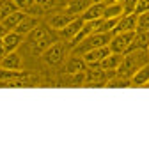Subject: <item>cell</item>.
<instances>
[{
  "label": "cell",
  "instance_id": "6da1fadb",
  "mask_svg": "<svg viewBox=\"0 0 149 147\" xmlns=\"http://www.w3.org/2000/svg\"><path fill=\"white\" fill-rule=\"evenodd\" d=\"M147 62H149V53H147V50H130V51L124 53L123 62L117 67L116 75L124 76V78H132L135 73L144 64H147Z\"/></svg>",
  "mask_w": 149,
  "mask_h": 147
},
{
  "label": "cell",
  "instance_id": "7a4b0ae2",
  "mask_svg": "<svg viewBox=\"0 0 149 147\" xmlns=\"http://www.w3.org/2000/svg\"><path fill=\"white\" fill-rule=\"evenodd\" d=\"M112 39V32H92L87 37H84L80 43H77L74 46H71V53L74 55H84L89 50H94L100 46H107Z\"/></svg>",
  "mask_w": 149,
  "mask_h": 147
},
{
  "label": "cell",
  "instance_id": "3957f363",
  "mask_svg": "<svg viewBox=\"0 0 149 147\" xmlns=\"http://www.w3.org/2000/svg\"><path fill=\"white\" fill-rule=\"evenodd\" d=\"M41 59L46 66L50 67H59L64 64V60L68 59V43L66 41H55L50 48H46L41 55Z\"/></svg>",
  "mask_w": 149,
  "mask_h": 147
},
{
  "label": "cell",
  "instance_id": "277c9868",
  "mask_svg": "<svg viewBox=\"0 0 149 147\" xmlns=\"http://www.w3.org/2000/svg\"><path fill=\"white\" fill-rule=\"evenodd\" d=\"M133 35H135V32H117V34H112V39L108 43L110 51H114V53H126L130 50L132 41H133Z\"/></svg>",
  "mask_w": 149,
  "mask_h": 147
},
{
  "label": "cell",
  "instance_id": "5b68a950",
  "mask_svg": "<svg viewBox=\"0 0 149 147\" xmlns=\"http://www.w3.org/2000/svg\"><path fill=\"white\" fill-rule=\"evenodd\" d=\"M74 18H77V16L66 12L64 9H57V11L46 14V25L52 27L53 30H61V28H64L69 21H73Z\"/></svg>",
  "mask_w": 149,
  "mask_h": 147
},
{
  "label": "cell",
  "instance_id": "8992f818",
  "mask_svg": "<svg viewBox=\"0 0 149 147\" xmlns=\"http://www.w3.org/2000/svg\"><path fill=\"white\" fill-rule=\"evenodd\" d=\"M84 18L82 16H77V18H74V20L73 21H69L64 28H61V30H57V34H59V39L61 41H66L68 44L74 39V37H77V34L82 30V27H84Z\"/></svg>",
  "mask_w": 149,
  "mask_h": 147
},
{
  "label": "cell",
  "instance_id": "52a82bcc",
  "mask_svg": "<svg viewBox=\"0 0 149 147\" xmlns=\"http://www.w3.org/2000/svg\"><path fill=\"white\" fill-rule=\"evenodd\" d=\"M87 69V64L82 55L69 53V57L64 60V73L66 75H74V73H82Z\"/></svg>",
  "mask_w": 149,
  "mask_h": 147
},
{
  "label": "cell",
  "instance_id": "ba28073f",
  "mask_svg": "<svg viewBox=\"0 0 149 147\" xmlns=\"http://www.w3.org/2000/svg\"><path fill=\"white\" fill-rule=\"evenodd\" d=\"M0 67L4 69H13V71H20L23 67V59L18 50L14 51H7L2 59H0Z\"/></svg>",
  "mask_w": 149,
  "mask_h": 147
},
{
  "label": "cell",
  "instance_id": "9c48e42d",
  "mask_svg": "<svg viewBox=\"0 0 149 147\" xmlns=\"http://www.w3.org/2000/svg\"><path fill=\"white\" fill-rule=\"evenodd\" d=\"M110 53V48L108 44L107 46H100V48H94V50H89L87 53H84L82 57L85 60L87 66H100V62Z\"/></svg>",
  "mask_w": 149,
  "mask_h": 147
},
{
  "label": "cell",
  "instance_id": "30bf717a",
  "mask_svg": "<svg viewBox=\"0 0 149 147\" xmlns=\"http://www.w3.org/2000/svg\"><path fill=\"white\" fill-rule=\"evenodd\" d=\"M135 30H137V14L130 12V14H123L117 20L114 34H117V32H135Z\"/></svg>",
  "mask_w": 149,
  "mask_h": 147
},
{
  "label": "cell",
  "instance_id": "8fae6325",
  "mask_svg": "<svg viewBox=\"0 0 149 147\" xmlns=\"http://www.w3.org/2000/svg\"><path fill=\"white\" fill-rule=\"evenodd\" d=\"M23 43H25V35L18 34L16 30L7 32V34L4 35V37H2V44H4L6 53H7V51H14V50H18V48H20Z\"/></svg>",
  "mask_w": 149,
  "mask_h": 147
},
{
  "label": "cell",
  "instance_id": "7c38bea8",
  "mask_svg": "<svg viewBox=\"0 0 149 147\" xmlns=\"http://www.w3.org/2000/svg\"><path fill=\"white\" fill-rule=\"evenodd\" d=\"M39 23H41V20H39L37 16H32V14H27V12H25V16L22 18V21L18 23V27H16L14 30H16L18 34H22V35H27L29 32H32Z\"/></svg>",
  "mask_w": 149,
  "mask_h": 147
},
{
  "label": "cell",
  "instance_id": "4fadbf2b",
  "mask_svg": "<svg viewBox=\"0 0 149 147\" xmlns=\"http://www.w3.org/2000/svg\"><path fill=\"white\" fill-rule=\"evenodd\" d=\"M92 4V0H66L64 11L73 16H82V12Z\"/></svg>",
  "mask_w": 149,
  "mask_h": 147
},
{
  "label": "cell",
  "instance_id": "5bb4252c",
  "mask_svg": "<svg viewBox=\"0 0 149 147\" xmlns=\"http://www.w3.org/2000/svg\"><path fill=\"white\" fill-rule=\"evenodd\" d=\"M123 57H124V53H114V51H110L107 57L100 62V67H103L107 71H117V67L123 62Z\"/></svg>",
  "mask_w": 149,
  "mask_h": 147
},
{
  "label": "cell",
  "instance_id": "9a60e30c",
  "mask_svg": "<svg viewBox=\"0 0 149 147\" xmlns=\"http://www.w3.org/2000/svg\"><path fill=\"white\" fill-rule=\"evenodd\" d=\"M147 48H149V30H135L130 50H147Z\"/></svg>",
  "mask_w": 149,
  "mask_h": 147
},
{
  "label": "cell",
  "instance_id": "2e32d148",
  "mask_svg": "<svg viewBox=\"0 0 149 147\" xmlns=\"http://www.w3.org/2000/svg\"><path fill=\"white\" fill-rule=\"evenodd\" d=\"M103 11H105V4H94V2H92V4L82 12V18H84V21L100 20V18H103Z\"/></svg>",
  "mask_w": 149,
  "mask_h": 147
},
{
  "label": "cell",
  "instance_id": "e0dca14e",
  "mask_svg": "<svg viewBox=\"0 0 149 147\" xmlns=\"http://www.w3.org/2000/svg\"><path fill=\"white\" fill-rule=\"evenodd\" d=\"M130 80H132V87H146V83L149 82V62L144 64Z\"/></svg>",
  "mask_w": 149,
  "mask_h": 147
},
{
  "label": "cell",
  "instance_id": "ac0fdd59",
  "mask_svg": "<svg viewBox=\"0 0 149 147\" xmlns=\"http://www.w3.org/2000/svg\"><path fill=\"white\" fill-rule=\"evenodd\" d=\"M124 14L123 4L117 0H110L105 4V11H103V18H121Z\"/></svg>",
  "mask_w": 149,
  "mask_h": 147
},
{
  "label": "cell",
  "instance_id": "d6986e66",
  "mask_svg": "<svg viewBox=\"0 0 149 147\" xmlns=\"http://www.w3.org/2000/svg\"><path fill=\"white\" fill-rule=\"evenodd\" d=\"M23 16H25L23 11H14V12H11L9 16H6L0 23H2L7 30H14V28L18 27V23L22 21V18H23Z\"/></svg>",
  "mask_w": 149,
  "mask_h": 147
},
{
  "label": "cell",
  "instance_id": "ffe728a7",
  "mask_svg": "<svg viewBox=\"0 0 149 147\" xmlns=\"http://www.w3.org/2000/svg\"><path fill=\"white\" fill-rule=\"evenodd\" d=\"M105 87H110V89H124V87H132V80H130V78H124V76H119V75H114L112 78L107 80Z\"/></svg>",
  "mask_w": 149,
  "mask_h": 147
},
{
  "label": "cell",
  "instance_id": "44dd1931",
  "mask_svg": "<svg viewBox=\"0 0 149 147\" xmlns=\"http://www.w3.org/2000/svg\"><path fill=\"white\" fill-rule=\"evenodd\" d=\"M137 30H149V11L137 14Z\"/></svg>",
  "mask_w": 149,
  "mask_h": 147
},
{
  "label": "cell",
  "instance_id": "7402d4cb",
  "mask_svg": "<svg viewBox=\"0 0 149 147\" xmlns=\"http://www.w3.org/2000/svg\"><path fill=\"white\" fill-rule=\"evenodd\" d=\"M137 2H139V0H121V4H123V9H124V14H130V12H135Z\"/></svg>",
  "mask_w": 149,
  "mask_h": 147
},
{
  "label": "cell",
  "instance_id": "603a6c76",
  "mask_svg": "<svg viewBox=\"0 0 149 147\" xmlns=\"http://www.w3.org/2000/svg\"><path fill=\"white\" fill-rule=\"evenodd\" d=\"M16 2V7L20 9V11H23V12H27L34 4H36V0H14Z\"/></svg>",
  "mask_w": 149,
  "mask_h": 147
},
{
  "label": "cell",
  "instance_id": "cb8c5ba5",
  "mask_svg": "<svg viewBox=\"0 0 149 147\" xmlns=\"http://www.w3.org/2000/svg\"><path fill=\"white\" fill-rule=\"evenodd\" d=\"M144 11H149V0H139L137 7H135V14H140Z\"/></svg>",
  "mask_w": 149,
  "mask_h": 147
},
{
  "label": "cell",
  "instance_id": "d4e9b609",
  "mask_svg": "<svg viewBox=\"0 0 149 147\" xmlns=\"http://www.w3.org/2000/svg\"><path fill=\"white\" fill-rule=\"evenodd\" d=\"M94 4H107V2H110V0H92Z\"/></svg>",
  "mask_w": 149,
  "mask_h": 147
},
{
  "label": "cell",
  "instance_id": "484cf974",
  "mask_svg": "<svg viewBox=\"0 0 149 147\" xmlns=\"http://www.w3.org/2000/svg\"><path fill=\"white\" fill-rule=\"evenodd\" d=\"M147 53H149V48H147Z\"/></svg>",
  "mask_w": 149,
  "mask_h": 147
},
{
  "label": "cell",
  "instance_id": "4316f807",
  "mask_svg": "<svg viewBox=\"0 0 149 147\" xmlns=\"http://www.w3.org/2000/svg\"><path fill=\"white\" fill-rule=\"evenodd\" d=\"M117 2H121V0H117Z\"/></svg>",
  "mask_w": 149,
  "mask_h": 147
}]
</instances>
